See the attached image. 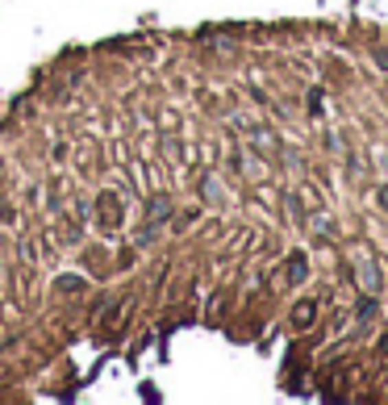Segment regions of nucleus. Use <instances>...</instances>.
<instances>
[{"mask_svg": "<svg viewBox=\"0 0 388 405\" xmlns=\"http://www.w3.org/2000/svg\"><path fill=\"white\" fill-rule=\"evenodd\" d=\"M293 322H297L301 330H305V326L313 322V305H309V301H305V305H297V314H293Z\"/></svg>", "mask_w": 388, "mask_h": 405, "instance_id": "obj_1", "label": "nucleus"}]
</instances>
